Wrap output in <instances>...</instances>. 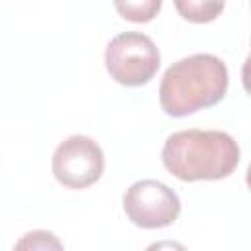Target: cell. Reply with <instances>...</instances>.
<instances>
[{
  "label": "cell",
  "instance_id": "52a82bcc",
  "mask_svg": "<svg viewBox=\"0 0 251 251\" xmlns=\"http://www.w3.org/2000/svg\"><path fill=\"white\" fill-rule=\"evenodd\" d=\"M161 4L163 0H114L118 14L124 20H129L135 24L151 22L159 14Z\"/></svg>",
  "mask_w": 251,
  "mask_h": 251
},
{
  "label": "cell",
  "instance_id": "5b68a950",
  "mask_svg": "<svg viewBox=\"0 0 251 251\" xmlns=\"http://www.w3.org/2000/svg\"><path fill=\"white\" fill-rule=\"evenodd\" d=\"M51 169L55 178L67 188H86L104 173V153L86 135H71L53 153Z\"/></svg>",
  "mask_w": 251,
  "mask_h": 251
},
{
  "label": "cell",
  "instance_id": "6da1fadb",
  "mask_svg": "<svg viewBox=\"0 0 251 251\" xmlns=\"http://www.w3.org/2000/svg\"><path fill=\"white\" fill-rule=\"evenodd\" d=\"M161 159L180 180H220L239 165L235 139L218 129H182L167 137Z\"/></svg>",
  "mask_w": 251,
  "mask_h": 251
},
{
  "label": "cell",
  "instance_id": "3957f363",
  "mask_svg": "<svg viewBox=\"0 0 251 251\" xmlns=\"http://www.w3.org/2000/svg\"><path fill=\"white\" fill-rule=\"evenodd\" d=\"M104 61L116 82L124 86H141L157 75L161 55L151 37L139 31H126L108 43Z\"/></svg>",
  "mask_w": 251,
  "mask_h": 251
},
{
  "label": "cell",
  "instance_id": "8992f818",
  "mask_svg": "<svg viewBox=\"0 0 251 251\" xmlns=\"http://www.w3.org/2000/svg\"><path fill=\"white\" fill-rule=\"evenodd\" d=\"M226 0H175V8L178 16L192 24H208L214 22L224 12Z\"/></svg>",
  "mask_w": 251,
  "mask_h": 251
},
{
  "label": "cell",
  "instance_id": "ba28073f",
  "mask_svg": "<svg viewBox=\"0 0 251 251\" xmlns=\"http://www.w3.org/2000/svg\"><path fill=\"white\" fill-rule=\"evenodd\" d=\"M18 249H61L63 243L49 231H31V233H25L24 239H20L16 243Z\"/></svg>",
  "mask_w": 251,
  "mask_h": 251
},
{
  "label": "cell",
  "instance_id": "7a4b0ae2",
  "mask_svg": "<svg viewBox=\"0 0 251 251\" xmlns=\"http://www.w3.org/2000/svg\"><path fill=\"white\" fill-rule=\"evenodd\" d=\"M227 92V69L210 53H196L173 63L159 86V102L165 114L182 118L218 104Z\"/></svg>",
  "mask_w": 251,
  "mask_h": 251
},
{
  "label": "cell",
  "instance_id": "277c9868",
  "mask_svg": "<svg viewBox=\"0 0 251 251\" xmlns=\"http://www.w3.org/2000/svg\"><path fill=\"white\" fill-rule=\"evenodd\" d=\"M126 216L143 229H159L171 226L180 214V200L167 184L143 178L133 182L124 194Z\"/></svg>",
  "mask_w": 251,
  "mask_h": 251
}]
</instances>
